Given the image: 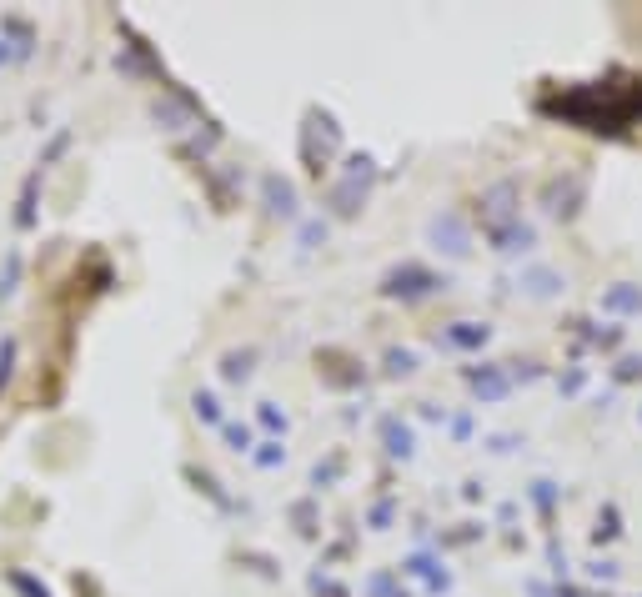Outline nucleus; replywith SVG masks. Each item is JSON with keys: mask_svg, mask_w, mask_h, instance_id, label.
<instances>
[{"mask_svg": "<svg viewBox=\"0 0 642 597\" xmlns=\"http://www.w3.org/2000/svg\"><path fill=\"white\" fill-rule=\"evenodd\" d=\"M261 427H271V432H286V417L276 412V402H261Z\"/></svg>", "mask_w": 642, "mask_h": 597, "instance_id": "a211bd4d", "label": "nucleus"}, {"mask_svg": "<svg viewBox=\"0 0 642 597\" xmlns=\"http://www.w3.org/2000/svg\"><path fill=\"white\" fill-rule=\"evenodd\" d=\"M387 372H392V377H412V372H417V357L392 347V352H387Z\"/></svg>", "mask_w": 642, "mask_h": 597, "instance_id": "4468645a", "label": "nucleus"}, {"mask_svg": "<svg viewBox=\"0 0 642 597\" xmlns=\"http://www.w3.org/2000/svg\"><path fill=\"white\" fill-rule=\"evenodd\" d=\"M427 241H432L437 251H447V256H467V251H472V226H467L462 211H437V216L427 221Z\"/></svg>", "mask_w": 642, "mask_h": 597, "instance_id": "20e7f679", "label": "nucleus"}, {"mask_svg": "<svg viewBox=\"0 0 642 597\" xmlns=\"http://www.w3.org/2000/svg\"><path fill=\"white\" fill-rule=\"evenodd\" d=\"M16 281H21V256L11 251V256H6V271H0V296H11Z\"/></svg>", "mask_w": 642, "mask_h": 597, "instance_id": "dca6fc26", "label": "nucleus"}, {"mask_svg": "<svg viewBox=\"0 0 642 597\" xmlns=\"http://www.w3.org/2000/svg\"><path fill=\"white\" fill-rule=\"evenodd\" d=\"M11 61V51H6V41H0V66H6Z\"/></svg>", "mask_w": 642, "mask_h": 597, "instance_id": "4be33fe9", "label": "nucleus"}, {"mask_svg": "<svg viewBox=\"0 0 642 597\" xmlns=\"http://www.w3.org/2000/svg\"><path fill=\"white\" fill-rule=\"evenodd\" d=\"M276 462H286V452H281V442H266L256 452V467H276Z\"/></svg>", "mask_w": 642, "mask_h": 597, "instance_id": "6ab92c4d", "label": "nucleus"}, {"mask_svg": "<svg viewBox=\"0 0 642 597\" xmlns=\"http://www.w3.org/2000/svg\"><path fill=\"white\" fill-rule=\"evenodd\" d=\"M477 221H482V231L487 236H497V231H507V226H517L522 221V191H517V181H492L487 191H482V211H477Z\"/></svg>", "mask_w": 642, "mask_h": 597, "instance_id": "f03ea898", "label": "nucleus"}, {"mask_svg": "<svg viewBox=\"0 0 642 597\" xmlns=\"http://www.w3.org/2000/svg\"><path fill=\"white\" fill-rule=\"evenodd\" d=\"M251 372H256V352H226L221 357V377L226 382H246Z\"/></svg>", "mask_w": 642, "mask_h": 597, "instance_id": "9b49d317", "label": "nucleus"}, {"mask_svg": "<svg viewBox=\"0 0 642 597\" xmlns=\"http://www.w3.org/2000/svg\"><path fill=\"white\" fill-rule=\"evenodd\" d=\"M577 196H582V181H577V176H567V181H547V191H542L547 211H557V216H572V211H577Z\"/></svg>", "mask_w": 642, "mask_h": 597, "instance_id": "423d86ee", "label": "nucleus"}, {"mask_svg": "<svg viewBox=\"0 0 642 597\" xmlns=\"http://www.w3.org/2000/svg\"><path fill=\"white\" fill-rule=\"evenodd\" d=\"M191 407H196V417H201V422H221V402H216L211 392H196V397H191Z\"/></svg>", "mask_w": 642, "mask_h": 597, "instance_id": "2eb2a0df", "label": "nucleus"}, {"mask_svg": "<svg viewBox=\"0 0 642 597\" xmlns=\"http://www.w3.org/2000/svg\"><path fill=\"white\" fill-rule=\"evenodd\" d=\"M487 337H492L487 322H452L447 327V347H457V352H477V347H487Z\"/></svg>", "mask_w": 642, "mask_h": 597, "instance_id": "0eeeda50", "label": "nucleus"}, {"mask_svg": "<svg viewBox=\"0 0 642 597\" xmlns=\"http://www.w3.org/2000/svg\"><path fill=\"white\" fill-rule=\"evenodd\" d=\"M607 307H622V312H627V307H642V296H632V291H612V296H607Z\"/></svg>", "mask_w": 642, "mask_h": 597, "instance_id": "aec40b11", "label": "nucleus"}, {"mask_svg": "<svg viewBox=\"0 0 642 597\" xmlns=\"http://www.w3.org/2000/svg\"><path fill=\"white\" fill-rule=\"evenodd\" d=\"M261 191H266V206H271L276 216H296V186H291L286 176H266Z\"/></svg>", "mask_w": 642, "mask_h": 597, "instance_id": "6e6552de", "label": "nucleus"}, {"mask_svg": "<svg viewBox=\"0 0 642 597\" xmlns=\"http://www.w3.org/2000/svg\"><path fill=\"white\" fill-rule=\"evenodd\" d=\"M221 432H226V442H231V452H251V427H236V422H226Z\"/></svg>", "mask_w": 642, "mask_h": 597, "instance_id": "f3484780", "label": "nucleus"}, {"mask_svg": "<svg viewBox=\"0 0 642 597\" xmlns=\"http://www.w3.org/2000/svg\"><path fill=\"white\" fill-rule=\"evenodd\" d=\"M11 582H16V587H21V592H26V597H51V592H46V587H36V582H31V577H26V572H16V577H11Z\"/></svg>", "mask_w": 642, "mask_h": 597, "instance_id": "412c9836", "label": "nucleus"}, {"mask_svg": "<svg viewBox=\"0 0 642 597\" xmlns=\"http://www.w3.org/2000/svg\"><path fill=\"white\" fill-rule=\"evenodd\" d=\"M372 181H377V161H372V156H347V171H342V181L332 186L327 206H332L337 216H357L362 201H367V191H372Z\"/></svg>", "mask_w": 642, "mask_h": 597, "instance_id": "f257e3e1", "label": "nucleus"}, {"mask_svg": "<svg viewBox=\"0 0 642 597\" xmlns=\"http://www.w3.org/2000/svg\"><path fill=\"white\" fill-rule=\"evenodd\" d=\"M467 382H472V392H477L482 402H502V397L512 392V377H507L502 367H482V372L472 367V372H467Z\"/></svg>", "mask_w": 642, "mask_h": 597, "instance_id": "39448f33", "label": "nucleus"}, {"mask_svg": "<svg viewBox=\"0 0 642 597\" xmlns=\"http://www.w3.org/2000/svg\"><path fill=\"white\" fill-rule=\"evenodd\" d=\"M447 281L437 276V271H427V266H417V261H402V266H392L387 276H382V291L387 296H402V302H422V296H432V291H442Z\"/></svg>", "mask_w": 642, "mask_h": 597, "instance_id": "7ed1b4c3", "label": "nucleus"}, {"mask_svg": "<svg viewBox=\"0 0 642 597\" xmlns=\"http://www.w3.org/2000/svg\"><path fill=\"white\" fill-rule=\"evenodd\" d=\"M11 377H16V337L0 342V392L11 387Z\"/></svg>", "mask_w": 642, "mask_h": 597, "instance_id": "ddd939ff", "label": "nucleus"}, {"mask_svg": "<svg viewBox=\"0 0 642 597\" xmlns=\"http://www.w3.org/2000/svg\"><path fill=\"white\" fill-rule=\"evenodd\" d=\"M517 286H522L527 296H557V291H562V276H557V271H547V266H527Z\"/></svg>", "mask_w": 642, "mask_h": 597, "instance_id": "9d476101", "label": "nucleus"}, {"mask_svg": "<svg viewBox=\"0 0 642 597\" xmlns=\"http://www.w3.org/2000/svg\"><path fill=\"white\" fill-rule=\"evenodd\" d=\"M492 241V251H502V256H517V251H532V241H537V231L527 226V221H517V226H507V231H497V236H487Z\"/></svg>", "mask_w": 642, "mask_h": 597, "instance_id": "1a4fd4ad", "label": "nucleus"}, {"mask_svg": "<svg viewBox=\"0 0 642 597\" xmlns=\"http://www.w3.org/2000/svg\"><path fill=\"white\" fill-rule=\"evenodd\" d=\"M382 432H387V452H392V457H412V432H407L402 422H387Z\"/></svg>", "mask_w": 642, "mask_h": 597, "instance_id": "f8f14e48", "label": "nucleus"}]
</instances>
